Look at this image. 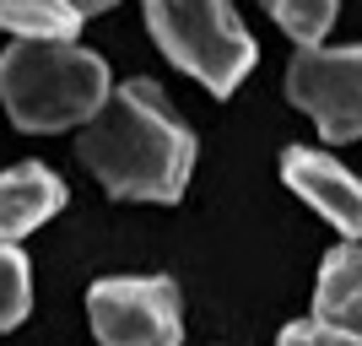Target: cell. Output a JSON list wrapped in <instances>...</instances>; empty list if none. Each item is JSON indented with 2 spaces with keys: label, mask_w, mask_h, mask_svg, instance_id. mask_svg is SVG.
Returning <instances> with one entry per match:
<instances>
[{
  "label": "cell",
  "mask_w": 362,
  "mask_h": 346,
  "mask_svg": "<svg viewBox=\"0 0 362 346\" xmlns=\"http://www.w3.org/2000/svg\"><path fill=\"white\" fill-rule=\"evenodd\" d=\"M265 11L281 22L287 38H298V44H319V38L330 33V22H335V0H265Z\"/></svg>",
  "instance_id": "obj_11"
},
{
  "label": "cell",
  "mask_w": 362,
  "mask_h": 346,
  "mask_svg": "<svg viewBox=\"0 0 362 346\" xmlns=\"http://www.w3.org/2000/svg\"><path fill=\"white\" fill-rule=\"evenodd\" d=\"M33 303V265L11 238H0V330H16Z\"/></svg>",
  "instance_id": "obj_10"
},
{
  "label": "cell",
  "mask_w": 362,
  "mask_h": 346,
  "mask_svg": "<svg viewBox=\"0 0 362 346\" xmlns=\"http://www.w3.org/2000/svg\"><path fill=\"white\" fill-rule=\"evenodd\" d=\"M146 28L184 76L211 87V98H233L259 60V44L243 33L227 0H146Z\"/></svg>",
  "instance_id": "obj_3"
},
{
  "label": "cell",
  "mask_w": 362,
  "mask_h": 346,
  "mask_svg": "<svg viewBox=\"0 0 362 346\" xmlns=\"http://www.w3.org/2000/svg\"><path fill=\"white\" fill-rule=\"evenodd\" d=\"M81 163L114 200H179L195 168V136L168 108L163 87L136 76L103 98V108L81 125Z\"/></svg>",
  "instance_id": "obj_1"
},
{
  "label": "cell",
  "mask_w": 362,
  "mask_h": 346,
  "mask_svg": "<svg viewBox=\"0 0 362 346\" xmlns=\"http://www.w3.org/2000/svg\"><path fill=\"white\" fill-rule=\"evenodd\" d=\"M314 319H325L346 335H362V249L357 243H341V249L325 255L319 287H314Z\"/></svg>",
  "instance_id": "obj_8"
},
{
  "label": "cell",
  "mask_w": 362,
  "mask_h": 346,
  "mask_svg": "<svg viewBox=\"0 0 362 346\" xmlns=\"http://www.w3.org/2000/svg\"><path fill=\"white\" fill-rule=\"evenodd\" d=\"M65 206L60 173H49L44 163H16L0 173V238H28Z\"/></svg>",
  "instance_id": "obj_7"
},
{
  "label": "cell",
  "mask_w": 362,
  "mask_h": 346,
  "mask_svg": "<svg viewBox=\"0 0 362 346\" xmlns=\"http://www.w3.org/2000/svg\"><path fill=\"white\" fill-rule=\"evenodd\" d=\"M71 6H76V11H81V16H98V11H108L114 0H71Z\"/></svg>",
  "instance_id": "obj_13"
},
{
  "label": "cell",
  "mask_w": 362,
  "mask_h": 346,
  "mask_svg": "<svg viewBox=\"0 0 362 346\" xmlns=\"http://www.w3.org/2000/svg\"><path fill=\"white\" fill-rule=\"evenodd\" d=\"M92 335L103 346H179L184 314L168 276H103L87 292Z\"/></svg>",
  "instance_id": "obj_4"
},
{
  "label": "cell",
  "mask_w": 362,
  "mask_h": 346,
  "mask_svg": "<svg viewBox=\"0 0 362 346\" xmlns=\"http://www.w3.org/2000/svg\"><path fill=\"white\" fill-rule=\"evenodd\" d=\"M0 28L16 38H76L81 11L71 0H0Z\"/></svg>",
  "instance_id": "obj_9"
},
{
  "label": "cell",
  "mask_w": 362,
  "mask_h": 346,
  "mask_svg": "<svg viewBox=\"0 0 362 346\" xmlns=\"http://www.w3.org/2000/svg\"><path fill=\"white\" fill-rule=\"evenodd\" d=\"M108 92V65L71 38H22L0 54V103L16 130L33 136L87 125Z\"/></svg>",
  "instance_id": "obj_2"
},
{
  "label": "cell",
  "mask_w": 362,
  "mask_h": 346,
  "mask_svg": "<svg viewBox=\"0 0 362 346\" xmlns=\"http://www.w3.org/2000/svg\"><path fill=\"white\" fill-rule=\"evenodd\" d=\"M287 98L319 125L325 141L362 136V44L319 49L303 44L287 65Z\"/></svg>",
  "instance_id": "obj_5"
},
{
  "label": "cell",
  "mask_w": 362,
  "mask_h": 346,
  "mask_svg": "<svg viewBox=\"0 0 362 346\" xmlns=\"http://www.w3.org/2000/svg\"><path fill=\"white\" fill-rule=\"evenodd\" d=\"M276 346H362V335H346L325 319H303V325H287L276 335Z\"/></svg>",
  "instance_id": "obj_12"
},
{
  "label": "cell",
  "mask_w": 362,
  "mask_h": 346,
  "mask_svg": "<svg viewBox=\"0 0 362 346\" xmlns=\"http://www.w3.org/2000/svg\"><path fill=\"white\" fill-rule=\"evenodd\" d=\"M281 179L287 190H298L341 238H362V179L325 157L314 146H287L281 151Z\"/></svg>",
  "instance_id": "obj_6"
}]
</instances>
